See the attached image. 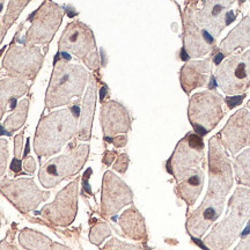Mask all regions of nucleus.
<instances>
[{
	"instance_id": "nucleus-10",
	"label": "nucleus",
	"mask_w": 250,
	"mask_h": 250,
	"mask_svg": "<svg viewBox=\"0 0 250 250\" xmlns=\"http://www.w3.org/2000/svg\"><path fill=\"white\" fill-rule=\"evenodd\" d=\"M205 158V145L198 133L189 132L177 143L173 154L167 162V170L176 182L188 171L197 168Z\"/></svg>"
},
{
	"instance_id": "nucleus-35",
	"label": "nucleus",
	"mask_w": 250,
	"mask_h": 250,
	"mask_svg": "<svg viewBox=\"0 0 250 250\" xmlns=\"http://www.w3.org/2000/svg\"><path fill=\"white\" fill-rule=\"evenodd\" d=\"M0 250H19L18 247L13 245L9 239V236L5 237L1 242H0Z\"/></svg>"
},
{
	"instance_id": "nucleus-36",
	"label": "nucleus",
	"mask_w": 250,
	"mask_h": 250,
	"mask_svg": "<svg viewBox=\"0 0 250 250\" xmlns=\"http://www.w3.org/2000/svg\"><path fill=\"white\" fill-rule=\"evenodd\" d=\"M234 250H250V235L243 237Z\"/></svg>"
},
{
	"instance_id": "nucleus-31",
	"label": "nucleus",
	"mask_w": 250,
	"mask_h": 250,
	"mask_svg": "<svg viewBox=\"0 0 250 250\" xmlns=\"http://www.w3.org/2000/svg\"><path fill=\"white\" fill-rule=\"evenodd\" d=\"M129 155L126 153H123V154H120L117 158L116 164L114 165V169L118 171V173L124 174L126 171L127 167H129Z\"/></svg>"
},
{
	"instance_id": "nucleus-23",
	"label": "nucleus",
	"mask_w": 250,
	"mask_h": 250,
	"mask_svg": "<svg viewBox=\"0 0 250 250\" xmlns=\"http://www.w3.org/2000/svg\"><path fill=\"white\" fill-rule=\"evenodd\" d=\"M96 102V80L94 77H90L88 88H87L85 99L83 103V110H81V117L79 123V138L81 140L88 142L92 136V125L94 118V111H95Z\"/></svg>"
},
{
	"instance_id": "nucleus-9",
	"label": "nucleus",
	"mask_w": 250,
	"mask_h": 250,
	"mask_svg": "<svg viewBox=\"0 0 250 250\" xmlns=\"http://www.w3.org/2000/svg\"><path fill=\"white\" fill-rule=\"evenodd\" d=\"M214 78L219 88L228 95H240L250 88V50L221 62Z\"/></svg>"
},
{
	"instance_id": "nucleus-20",
	"label": "nucleus",
	"mask_w": 250,
	"mask_h": 250,
	"mask_svg": "<svg viewBox=\"0 0 250 250\" xmlns=\"http://www.w3.org/2000/svg\"><path fill=\"white\" fill-rule=\"evenodd\" d=\"M204 186V173L201 168H193L176 182L177 196L187 203L188 206L195 204Z\"/></svg>"
},
{
	"instance_id": "nucleus-27",
	"label": "nucleus",
	"mask_w": 250,
	"mask_h": 250,
	"mask_svg": "<svg viewBox=\"0 0 250 250\" xmlns=\"http://www.w3.org/2000/svg\"><path fill=\"white\" fill-rule=\"evenodd\" d=\"M111 234L110 227L108 226L105 223H99L94 225L90 229L89 233V240L90 242L94 243V245L100 246L101 243L104 241L107 237Z\"/></svg>"
},
{
	"instance_id": "nucleus-4",
	"label": "nucleus",
	"mask_w": 250,
	"mask_h": 250,
	"mask_svg": "<svg viewBox=\"0 0 250 250\" xmlns=\"http://www.w3.org/2000/svg\"><path fill=\"white\" fill-rule=\"evenodd\" d=\"M88 73L80 65L61 61L55 66L46 90L45 107L52 109L68 104L73 98H79L85 89Z\"/></svg>"
},
{
	"instance_id": "nucleus-11",
	"label": "nucleus",
	"mask_w": 250,
	"mask_h": 250,
	"mask_svg": "<svg viewBox=\"0 0 250 250\" xmlns=\"http://www.w3.org/2000/svg\"><path fill=\"white\" fill-rule=\"evenodd\" d=\"M0 191L23 213L36 210L50 195L41 190L33 179H5L0 181Z\"/></svg>"
},
{
	"instance_id": "nucleus-7",
	"label": "nucleus",
	"mask_w": 250,
	"mask_h": 250,
	"mask_svg": "<svg viewBox=\"0 0 250 250\" xmlns=\"http://www.w3.org/2000/svg\"><path fill=\"white\" fill-rule=\"evenodd\" d=\"M89 145L80 144L66 154L45 162L40 169L39 179L44 188H55L62 181L74 176L83 169L88 160Z\"/></svg>"
},
{
	"instance_id": "nucleus-15",
	"label": "nucleus",
	"mask_w": 250,
	"mask_h": 250,
	"mask_svg": "<svg viewBox=\"0 0 250 250\" xmlns=\"http://www.w3.org/2000/svg\"><path fill=\"white\" fill-rule=\"evenodd\" d=\"M217 136L232 155L250 146V112L246 108L234 112Z\"/></svg>"
},
{
	"instance_id": "nucleus-41",
	"label": "nucleus",
	"mask_w": 250,
	"mask_h": 250,
	"mask_svg": "<svg viewBox=\"0 0 250 250\" xmlns=\"http://www.w3.org/2000/svg\"><path fill=\"white\" fill-rule=\"evenodd\" d=\"M247 105H248V108H250V100H249V102L247 103Z\"/></svg>"
},
{
	"instance_id": "nucleus-2",
	"label": "nucleus",
	"mask_w": 250,
	"mask_h": 250,
	"mask_svg": "<svg viewBox=\"0 0 250 250\" xmlns=\"http://www.w3.org/2000/svg\"><path fill=\"white\" fill-rule=\"evenodd\" d=\"M78 115L62 109L41 118L34 137V151L39 158L61 152L67 142L78 132Z\"/></svg>"
},
{
	"instance_id": "nucleus-18",
	"label": "nucleus",
	"mask_w": 250,
	"mask_h": 250,
	"mask_svg": "<svg viewBox=\"0 0 250 250\" xmlns=\"http://www.w3.org/2000/svg\"><path fill=\"white\" fill-rule=\"evenodd\" d=\"M131 116L127 109L116 101H108L102 104L101 126L104 136L115 137L127 133L131 130Z\"/></svg>"
},
{
	"instance_id": "nucleus-40",
	"label": "nucleus",
	"mask_w": 250,
	"mask_h": 250,
	"mask_svg": "<svg viewBox=\"0 0 250 250\" xmlns=\"http://www.w3.org/2000/svg\"><path fill=\"white\" fill-rule=\"evenodd\" d=\"M6 28H0V42H1V40H2V37H4V34L6 33Z\"/></svg>"
},
{
	"instance_id": "nucleus-33",
	"label": "nucleus",
	"mask_w": 250,
	"mask_h": 250,
	"mask_svg": "<svg viewBox=\"0 0 250 250\" xmlns=\"http://www.w3.org/2000/svg\"><path fill=\"white\" fill-rule=\"evenodd\" d=\"M41 250H72L68 248V247L62 245V243L52 241L51 239H48V241L45 242L44 247H43Z\"/></svg>"
},
{
	"instance_id": "nucleus-42",
	"label": "nucleus",
	"mask_w": 250,
	"mask_h": 250,
	"mask_svg": "<svg viewBox=\"0 0 250 250\" xmlns=\"http://www.w3.org/2000/svg\"><path fill=\"white\" fill-rule=\"evenodd\" d=\"M0 227H1V217H0Z\"/></svg>"
},
{
	"instance_id": "nucleus-34",
	"label": "nucleus",
	"mask_w": 250,
	"mask_h": 250,
	"mask_svg": "<svg viewBox=\"0 0 250 250\" xmlns=\"http://www.w3.org/2000/svg\"><path fill=\"white\" fill-rule=\"evenodd\" d=\"M23 168H24V170L28 171V173H30V174L34 173V171H35V168H36L35 159H34L33 156H28V158H24Z\"/></svg>"
},
{
	"instance_id": "nucleus-26",
	"label": "nucleus",
	"mask_w": 250,
	"mask_h": 250,
	"mask_svg": "<svg viewBox=\"0 0 250 250\" xmlns=\"http://www.w3.org/2000/svg\"><path fill=\"white\" fill-rule=\"evenodd\" d=\"M28 108H29V101H28V100H23L22 102L19 103V105L14 110L13 114L6 118L4 126L5 129L8 131L9 134L20 129V127L24 124V122L27 120Z\"/></svg>"
},
{
	"instance_id": "nucleus-28",
	"label": "nucleus",
	"mask_w": 250,
	"mask_h": 250,
	"mask_svg": "<svg viewBox=\"0 0 250 250\" xmlns=\"http://www.w3.org/2000/svg\"><path fill=\"white\" fill-rule=\"evenodd\" d=\"M28 2H11V4L8 5V12L6 13L5 15V23H6V27H9L12 23H13V21L15 19L18 18V15L21 13V9H22L24 6H27Z\"/></svg>"
},
{
	"instance_id": "nucleus-24",
	"label": "nucleus",
	"mask_w": 250,
	"mask_h": 250,
	"mask_svg": "<svg viewBox=\"0 0 250 250\" xmlns=\"http://www.w3.org/2000/svg\"><path fill=\"white\" fill-rule=\"evenodd\" d=\"M28 90V86L20 79L7 78L0 81V120L4 116L8 102L22 96Z\"/></svg>"
},
{
	"instance_id": "nucleus-5",
	"label": "nucleus",
	"mask_w": 250,
	"mask_h": 250,
	"mask_svg": "<svg viewBox=\"0 0 250 250\" xmlns=\"http://www.w3.org/2000/svg\"><path fill=\"white\" fill-rule=\"evenodd\" d=\"M224 98L217 90H203L193 94L188 108V117L193 129L203 134L210 132L225 116Z\"/></svg>"
},
{
	"instance_id": "nucleus-32",
	"label": "nucleus",
	"mask_w": 250,
	"mask_h": 250,
	"mask_svg": "<svg viewBox=\"0 0 250 250\" xmlns=\"http://www.w3.org/2000/svg\"><path fill=\"white\" fill-rule=\"evenodd\" d=\"M22 144H23V132L17 134L14 138V155L17 160H20L21 153H22Z\"/></svg>"
},
{
	"instance_id": "nucleus-12",
	"label": "nucleus",
	"mask_w": 250,
	"mask_h": 250,
	"mask_svg": "<svg viewBox=\"0 0 250 250\" xmlns=\"http://www.w3.org/2000/svg\"><path fill=\"white\" fill-rule=\"evenodd\" d=\"M79 179L68 183L61 190L51 204L45 205L40 212L45 220L58 227H67L73 223L78 213Z\"/></svg>"
},
{
	"instance_id": "nucleus-38",
	"label": "nucleus",
	"mask_w": 250,
	"mask_h": 250,
	"mask_svg": "<svg viewBox=\"0 0 250 250\" xmlns=\"http://www.w3.org/2000/svg\"><path fill=\"white\" fill-rule=\"evenodd\" d=\"M114 155H115V152H107V154L104 155V159H103V162H104L107 166L111 165L112 160H114Z\"/></svg>"
},
{
	"instance_id": "nucleus-13",
	"label": "nucleus",
	"mask_w": 250,
	"mask_h": 250,
	"mask_svg": "<svg viewBox=\"0 0 250 250\" xmlns=\"http://www.w3.org/2000/svg\"><path fill=\"white\" fill-rule=\"evenodd\" d=\"M62 7L54 2H43L36 13H33L35 21L24 36V43L29 44H46L61 26L62 20Z\"/></svg>"
},
{
	"instance_id": "nucleus-22",
	"label": "nucleus",
	"mask_w": 250,
	"mask_h": 250,
	"mask_svg": "<svg viewBox=\"0 0 250 250\" xmlns=\"http://www.w3.org/2000/svg\"><path fill=\"white\" fill-rule=\"evenodd\" d=\"M118 225L124 235L131 240L143 241L147 237L145 219L134 206H131L121 214Z\"/></svg>"
},
{
	"instance_id": "nucleus-17",
	"label": "nucleus",
	"mask_w": 250,
	"mask_h": 250,
	"mask_svg": "<svg viewBox=\"0 0 250 250\" xmlns=\"http://www.w3.org/2000/svg\"><path fill=\"white\" fill-rule=\"evenodd\" d=\"M183 43L184 50L192 58L208 55L215 46V40L193 22L187 8L183 12Z\"/></svg>"
},
{
	"instance_id": "nucleus-37",
	"label": "nucleus",
	"mask_w": 250,
	"mask_h": 250,
	"mask_svg": "<svg viewBox=\"0 0 250 250\" xmlns=\"http://www.w3.org/2000/svg\"><path fill=\"white\" fill-rule=\"evenodd\" d=\"M111 143L114 144L116 147H123V146L126 145L127 137L126 136H118V137H116V138L112 139Z\"/></svg>"
},
{
	"instance_id": "nucleus-39",
	"label": "nucleus",
	"mask_w": 250,
	"mask_h": 250,
	"mask_svg": "<svg viewBox=\"0 0 250 250\" xmlns=\"http://www.w3.org/2000/svg\"><path fill=\"white\" fill-rule=\"evenodd\" d=\"M19 164H20V160H17V159H14L13 164H12V170H14V171L20 170V166H19Z\"/></svg>"
},
{
	"instance_id": "nucleus-16",
	"label": "nucleus",
	"mask_w": 250,
	"mask_h": 250,
	"mask_svg": "<svg viewBox=\"0 0 250 250\" xmlns=\"http://www.w3.org/2000/svg\"><path fill=\"white\" fill-rule=\"evenodd\" d=\"M43 62V56L40 48L13 46L8 50L4 59V66L9 73L15 76L34 79Z\"/></svg>"
},
{
	"instance_id": "nucleus-25",
	"label": "nucleus",
	"mask_w": 250,
	"mask_h": 250,
	"mask_svg": "<svg viewBox=\"0 0 250 250\" xmlns=\"http://www.w3.org/2000/svg\"><path fill=\"white\" fill-rule=\"evenodd\" d=\"M234 173L239 184L250 188V148L245 149L234 161Z\"/></svg>"
},
{
	"instance_id": "nucleus-19",
	"label": "nucleus",
	"mask_w": 250,
	"mask_h": 250,
	"mask_svg": "<svg viewBox=\"0 0 250 250\" xmlns=\"http://www.w3.org/2000/svg\"><path fill=\"white\" fill-rule=\"evenodd\" d=\"M212 70V59L188 62L181 68L180 80L184 93L190 94L192 90L205 86L208 83Z\"/></svg>"
},
{
	"instance_id": "nucleus-21",
	"label": "nucleus",
	"mask_w": 250,
	"mask_h": 250,
	"mask_svg": "<svg viewBox=\"0 0 250 250\" xmlns=\"http://www.w3.org/2000/svg\"><path fill=\"white\" fill-rule=\"evenodd\" d=\"M248 46H250V18L245 17L219 44L218 51L223 56H230L236 50Z\"/></svg>"
},
{
	"instance_id": "nucleus-6",
	"label": "nucleus",
	"mask_w": 250,
	"mask_h": 250,
	"mask_svg": "<svg viewBox=\"0 0 250 250\" xmlns=\"http://www.w3.org/2000/svg\"><path fill=\"white\" fill-rule=\"evenodd\" d=\"M234 1H189L186 8L191 15L193 22L208 33L212 39H217L223 30L235 19V14H232L228 9L232 7Z\"/></svg>"
},
{
	"instance_id": "nucleus-8",
	"label": "nucleus",
	"mask_w": 250,
	"mask_h": 250,
	"mask_svg": "<svg viewBox=\"0 0 250 250\" xmlns=\"http://www.w3.org/2000/svg\"><path fill=\"white\" fill-rule=\"evenodd\" d=\"M59 48L79 58L90 70L100 66L95 37L92 29L80 21H73L66 27L59 41Z\"/></svg>"
},
{
	"instance_id": "nucleus-14",
	"label": "nucleus",
	"mask_w": 250,
	"mask_h": 250,
	"mask_svg": "<svg viewBox=\"0 0 250 250\" xmlns=\"http://www.w3.org/2000/svg\"><path fill=\"white\" fill-rule=\"evenodd\" d=\"M133 192L129 186L114 171L108 170L103 175L101 191V214L111 217L126 205L132 204Z\"/></svg>"
},
{
	"instance_id": "nucleus-29",
	"label": "nucleus",
	"mask_w": 250,
	"mask_h": 250,
	"mask_svg": "<svg viewBox=\"0 0 250 250\" xmlns=\"http://www.w3.org/2000/svg\"><path fill=\"white\" fill-rule=\"evenodd\" d=\"M102 250H142V249H140V247L138 246L120 241L118 239L112 237V239H110L107 243H105Z\"/></svg>"
},
{
	"instance_id": "nucleus-3",
	"label": "nucleus",
	"mask_w": 250,
	"mask_h": 250,
	"mask_svg": "<svg viewBox=\"0 0 250 250\" xmlns=\"http://www.w3.org/2000/svg\"><path fill=\"white\" fill-rule=\"evenodd\" d=\"M208 187L203 203L224 208L233 187V168L224 146L215 134L208 140Z\"/></svg>"
},
{
	"instance_id": "nucleus-30",
	"label": "nucleus",
	"mask_w": 250,
	"mask_h": 250,
	"mask_svg": "<svg viewBox=\"0 0 250 250\" xmlns=\"http://www.w3.org/2000/svg\"><path fill=\"white\" fill-rule=\"evenodd\" d=\"M8 142L6 139H0V177L5 174L8 164Z\"/></svg>"
},
{
	"instance_id": "nucleus-1",
	"label": "nucleus",
	"mask_w": 250,
	"mask_h": 250,
	"mask_svg": "<svg viewBox=\"0 0 250 250\" xmlns=\"http://www.w3.org/2000/svg\"><path fill=\"white\" fill-rule=\"evenodd\" d=\"M249 218L250 189L236 188L228 202L227 215L204 237V246L208 250H228L240 236Z\"/></svg>"
}]
</instances>
